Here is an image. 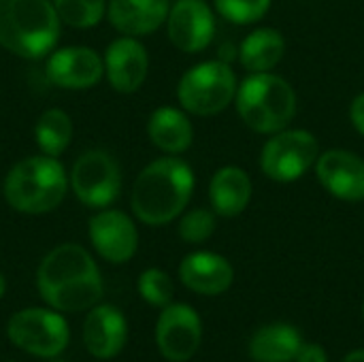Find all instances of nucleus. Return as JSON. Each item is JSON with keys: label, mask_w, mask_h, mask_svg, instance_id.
Returning <instances> with one entry per match:
<instances>
[{"label": "nucleus", "mask_w": 364, "mask_h": 362, "mask_svg": "<svg viewBox=\"0 0 364 362\" xmlns=\"http://www.w3.org/2000/svg\"><path fill=\"white\" fill-rule=\"evenodd\" d=\"M41 299L55 312L77 314L102 299V280L94 258L77 243L51 250L36 273Z\"/></svg>", "instance_id": "f257e3e1"}, {"label": "nucleus", "mask_w": 364, "mask_h": 362, "mask_svg": "<svg viewBox=\"0 0 364 362\" xmlns=\"http://www.w3.org/2000/svg\"><path fill=\"white\" fill-rule=\"evenodd\" d=\"M194 186V171L186 160L177 156L158 158L139 173L132 186V211L147 226H164L183 213Z\"/></svg>", "instance_id": "f03ea898"}, {"label": "nucleus", "mask_w": 364, "mask_h": 362, "mask_svg": "<svg viewBox=\"0 0 364 362\" xmlns=\"http://www.w3.org/2000/svg\"><path fill=\"white\" fill-rule=\"evenodd\" d=\"M60 21L49 0H0V45L15 55L38 60L58 43Z\"/></svg>", "instance_id": "7ed1b4c3"}, {"label": "nucleus", "mask_w": 364, "mask_h": 362, "mask_svg": "<svg viewBox=\"0 0 364 362\" xmlns=\"http://www.w3.org/2000/svg\"><path fill=\"white\" fill-rule=\"evenodd\" d=\"M241 122L258 134H275L290 126L296 115L294 87L275 73H250L235 96Z\"/></svg>", "instance_id": "20e7f679"}, {"label": "nucleus", "mask_w": 364, "mask_h": 362, "mask_svg": "<svg viewBox=\"0 0 364 362\" xmlns=\"http://www.w3.org/2000/svg\"><path fill=\"white\" fill-rule=\"evenodd\" d=\"M66 196V173L53 156H32L17 162L4 179V198L19 211L41 215L53 211Z\"/></svg>", "instance_id": "39448f33"}, {"label": "nucleus", "mask_w": 364, "mask_h": 362, "mask_svg": "<svg viewBox=\"0 0 364 362\" xmlns=\"http://www.w3.org/2000/svg\"><path fill=\"white\" fill-rule=\"evenodd\" d=\"M237 75L224 60L198 62L183 73L177 85V98L183 111L209 117L218 115L237 96Z\"/></svg>", "instance_id": "423d86ee"}, {"label": "nucleus", "mask_w": 364, "mask_h": 362, "mask_svg": "<svg viewBox=\"0 0 364 362\" xmlns=\"http://www.w3.org/2000/svg\"><path fill=\"white\" fill-rule=\"evenodd\" d=\"M320 145L305 128H284L262 145L260 171L277 183H292L305 177L318 162Z\"/></svg>", "instance_id": "0eeeda50"}, {"label": "nucleus", "mask_w": 364, "mask_h": 362, "mask_svg": "<svg viewBox=\"0 0 364 362\" xmlns=\"http://www.w3.org/2000/svg\"><path fill=\"white\" fill-rule=\"evenodd\" d=\"M6 335L15 348L38 358L60 356L70 341V331L62 314L41 307L13 314L6 324Z\"/></svg>", "instance_id": "6e6552de"}, {"label": "nucleus", "mask_w": 364, "mask_h": 362, "mask_svg": "<svg viewBox=\"0 0 364 362\" xmlns=\"http://www.w3.org/2000/svg\"><path fill=\"white\" fill-rule=\"evenodd\" d=\"M70 186L83 205L105 209L115 203L122 192V173L113 156L102 149H90L77 158L70 173Z\"/></svg>", "instance_id": "1a4fd4ad"}, {"label": "nucleus", "mask_w": 364, "mask_h": 362, "mask_svg": "<svg viewBox=\"0 0 364 362\" xmlns=\"http://www.w3.org/2000/svg\"><path fill=\"white\" fill-rule=\"evenodd\" d=\"M203 341V322L194 307L171 303L162 309L156 322V346L171 362L190 361Z\"/></svg>", "instance_id": "9d476101"}, {"label": "nucleus", "mask_w": 364, "mask_h": 362, "mask_svg": "<svg viewBox=\"0 0 364 362\" xmlns=\"http://www.w3.org/2000/svg\"><path fill=\"white\" fill-rule=\"evenodd\" d=\"M171 43L183 53L205 51L215 36V15L205 0H177L166 17Z\"/></svg>", "instance_id": "9b49d317"}, {"label": "nucleus", "mask_w": 364, "mask_h": 362, "mask_svg": "<svg viewBox=\"0 0 364 362\" xmlns=\"http://www.w3.org/2000/svg\"><path fill=\"white\" fill-rule=\"evenodd\" d=\"M314 169L320 186L331 196L346 203L364 201V160L356 151L341 147L320 151Z\"/></svg>", "instance_id": "f8f14e48"}, {"label": "nucleus", "mask_w": 364, "mask_h": 362, "mask_svg": "<svg viewBox=\"0 0 364 362\" xmlns=\"http://www.w3.org/2000/svg\"><path fill=\"white\" fill-rule=\"evenodd\" d=\"M90 241L107 262L124 265L136 254L139 233L124 211L107 209L90 220Z\"/></svg>", "instance_id": "ddd939ff"}, {"label": "nucleus", "mask_w": 364, "mask_h": 362, "mask_svg": "<svg viewBox=\"0 0 364 362\" xmlns=\"http://www.w3.org/2000/svg\"><path fill=\"white\" fill-rule=\"evenodd\" d=\"M147 70H149L147 49L134 36H122L109 45L105 53V73L113 90L122 94L136 92L145 83Z\"/></svg>", "instance_id": "4468645a"}, {"label": "nucleus", "mask_w": 364, "mask_h": 362, "mask_svg": "<svg viewBox=\"0 0 364 362\" xmlns=\"http://www.w3.org/2000/svg\"><path fill=\"white\" fill-rule=\"evenodd\" d=\"M128 341V322L113 305H94L83 322V346L98 358H115Z\"/></svg>", "instance_id": "2eb2a0df"}, {"label": "nucleus", "mask_w": 364, "mask_h": 362, "mask_svg": "<svg viewBox=\"0 0 364 362\" xmlns=\"http://www.w3.org/2000/svg\"><path fill=\"white\" fill-rule=\"evenodd\" d=\"M105 73L100 55L90 47H64L47 62V77L53 85L66 90L94 87Z\"/></svg>", "instance_id": "dca6fc26"}, {"label": "nucleus", "mask_w": 364, "mask_h": 362, "mask_svg": "<svg viewBox=\"0 0 364 362\" xmlns=\"http://www.w3.org/2000/svg\"><path fill=\"white\" fill-rule=\"evenodd\" d=\"M181 284L203 297L224 294L235 282V269L228 258L215 252H192L179 265Z\"/></svg>", "instance_id": "f3484780"}, {"label": "nucleus", "mask_w": 364, "mask_h": 362, "mask_svg": "<svg viewBox=\"0 0 364 362\" xmlns=\"http://www.w3.org/2000/svg\"><path fill=\"white\" fill-rule=\"evenodd\" d=\"M254 194V183L250 175L235 164L220 166L209 181V201L211 209L220 218L241 215Z\"/></svg>", "instance_id": "a211bd4d"}, {"label": "nucleus", "mask_w": 364, "mask_h": 362, "mask_svg": "<svg viewBox=\"0 0 364 362\" xmlns=\"http://www.w3.org/2000/svg\"><path fill=\"white\" fill-rule=\"evenodd\" d=\"M168 0H109L107 13L113 28L126 36L156 32L168 17Z\"/></svg>", "instance_id": "6ab92c4d"}, {"label": "nucleus", "mask_w": 364, "mask_h": 362, "mask_svg": "<svg viewBox=\"0 0 364 362\" xmlns=\"http://www.w3.org/2000/svg\"><path fill=\"white\" fill-rule=\"evenodd\" d=\"M147 134L160 151L177 156L190 149L194 141V126L181 109L160 107L149 115Z\"/></svg>", "instance_id": "aec40b11"}, {"label": "nucleus", "mask_w": 364, "mask_h": 362, "mask_svg": "<svg viewBox=\"0 0 364 362\" xmlns=\"http://www.w3.org/2000/svg\"><path fill=\"white\" fill-rule=\"evenodd\" d=\"M301 333L286 322L258 329L250 339V356L256 362H292L303 346Z\"/></svg>", "instance_id": "412c9836"}, {"label": "nucleus", "mask_w": 364, "mask_h": 362, "mask_svg": "<svg viewBox=\"0 0 364 362\" xmlns=\"http://www.w3.org/2000/svg\"><path fill=\"white\" fill-rule=\"evenodd\" d=\"M286 53V38L277 28H256L239 45L237 58L243 68L250 73H269L273 70Z\"/></svg>", "instance_id": "4be33fe9"}, {"label": "nucleus", "mask_w": 364, "mask_h": 362, "mask_svg": "<svg viewBox=\"0 0 364 362\" xmlns=\"http://www.w3.org/2000/svg\"><path fill=\"white\" fill-rule=\"evenodd\" d=\"M34 137L45 156H60L73 137V124L70 117L62 109H49L45 111L36 126H34Z\"/></svg>", "instance_id": "5701e85b"}, {"label": "nucleus", "mask_w": 364, "mask_h": 362, "mask_svg": "<svg viewBox=\"0 0 364 362\" xmlns=\"http://www.w3.org/2000/svg\"><path fill=\"white\" fill-rule=\"evenodd\" d=\"M60 19L73 28L96 26L107 9V0H53Z\"/></svg>", "instance_id": "b1692460"}, {"label": "nucleus", "mask_w": 364, "mask_h": 362, "mask_svg": "<svg viewBox=\"0 0 364 362\" xmlns=\"http://www.w3.org/2000/svg\"><path fill=\"white\" fill-rule=\"evenodd\" d=\"M139 294L143 297L145 303H149L151 307H160L164 309L166 305L173 303L175 297V286L168 273H164L162 269H147L139 275Z\"/></svg>", "instance_id": "393cba45"}, {"label": "nucleus", "mask_w": 364, "mask_h": 362, "mask_svg": "<svg viewBox=\"0 0 364 362\" xmlns=\"http://www.w3.org/2000/svg\"><path fill=\"white\" fill-rule=\"evenodd\" d=\"M273 0H215V11L235 26H252L260 21Z\"/></svg>", "instance_id": "a878e982"}, {"label": "nucleus", "mask_w": 364, "mask_h": 362, "mask_svg": "<svg viewBox=\"0 0 364 362\" xmlns=\"http://www.w3.org/2000/svg\"><path fill=\"white\" fill-rule=\"evenodd\" d=\"M215 211L213 209H192L188 211L181 220H179V237L186 241V243H192V245H198V243H205L213 233H215V226H218V220H215Z\"/></svg>", "instance_id": "bb28decb"}, {"label": "nucleus", "mask_w": 364, "mask_h": 362, "mask_svg": "<svg viewBox=\"0 0 364 362\" xmlns=\"http://www.w3.org/2000/svg\"><path fill=\"white\" fill-rule=\"evenodd\" d=\"M296 362H328V354L320 344H303L299 354H296Z\"/></svg>", "instance_id": "cd10ccee"}, {"label": "nucleus", "mask_w": 364, "mask_h": 362, "mask_svg": "<svg viewBox=\"0 0 364 362\" xmlns=\"http://www.w3.org/2000/svg\"><path fill=\"white\" fill-rule=\"evenodd\" d=\"M350 122L356 128V132L364 137V92H360L350 105Z\"/></svg>", "instance_id": "c85d7f7f"}, {"label": "nucleus", "mask_w": 364, "mask_h": 362, "mask_svg": "<svg viewBox=\"0 0 364 362\" xmlns=\"http://www.w3.org/2000/svg\"><path fill=\"white\" fill-rule=\"evenodd\" d=\"M341 362H364V350H354V352H350Z\"/></svg>", "instance_id": "c756f323"}, {"label": "nucleus", "mask_w": 364, "mask_h": 362, "mask_svg": "<svg viewBox=\"0 0 364 362\" xmlns=\"http://www.w3.org/2000/svg\"><path fill=\"white\" fill-rule=\"evenodd\" d=\"M4 292H6V282H4V277H2V273H0V299L4 297Z\"/></svg>", "instance_id": "7c9ffc66"}, {"label": "nucleus", "mask_w": 364, "mask_h": 362, "mask_svg": "<svg viewBox=\"0 0 364 362\" xmlns=\"http://www.w3.org/2000/svg\"><path fill=\"white\" fill-rule=\"evenodd\" d=\"M363 318H364V303H363Z\"/></svg>", "instance_id": "2f4dec72"}]
</instances>
